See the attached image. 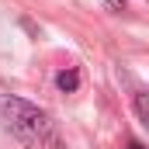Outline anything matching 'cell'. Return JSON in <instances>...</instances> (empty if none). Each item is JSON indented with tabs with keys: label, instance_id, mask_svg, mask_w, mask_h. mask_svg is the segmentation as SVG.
<instances>
[{
	"label": "cell",
	"instance_id": "obj_1",
	"mask_svg": "<svg viewBox=\"0 0 149 149\" xmlns=\"http://www.w3.org/2000/svg\"><path fill=\"white\" fill-rule=\"evenodd\" d=\"M0 128H7L24 149H66L59 125L38 104L14 94H0Z\"/></svg>",
	"mask_w": 149,
	"mask_h": 149
},
{
	"label": "cell",
	"instance_id": "obj_2",
	"mask_svg": "<svg viewBox=\"0 0 149 149\" xmlns=\"http://www.w3.org/2000/svg\"><path fill=\"white\" fill-rule=\"evenodd\" d=\"M56 87L66 90V94H73L76 87H80V73H76V70H63V73L56 76Z\"/></svg>",
	"mask_w": 149,
	"mask_h": 149
},
{
	"label": "cell",
	"instance_id": "obj_3",
	"mask_svg": "<svg viewBox=\"0 0 149 149\" xmlns=\"http://www.w3.org/2000/svg\"><path fill=\"white\" fill-rule=\"evenodd\" d=\"M135 111H139V121L149 125V108H146V94H135Z\"/></svg>",
	"mask_w": 149,
	"mask_h": 149
},
{
	"label": "cell",
	"instance_id": "obj_4",
	"mask_svg": "<svg viewBox=\"0 0 149 149\" xmlns=\"http://www.w3.org/2000/svg\"><path fill=\"white\" fill-rule=\"evenodd\" d=\"M108 7H114V10H121V7H125V0H108Z\"/></svg>",
	"mask_w": 149,
	"mask_h": 149
},
{
	"label": "cell",
	"instance_id": "obj_5",
	"mask_svg": "<svg viewBox=\"0 0 149 149\" xmlns=\"http://www.w3.org/2000/svg\"><path fill=\"white\" fill-rule=\"evenodd\" d=\"M128 149H146V146H139V142H132V146H128Z\"/></svg>",
	"mask_w": 149,
	"mask_h": 149
}]
</instances>
